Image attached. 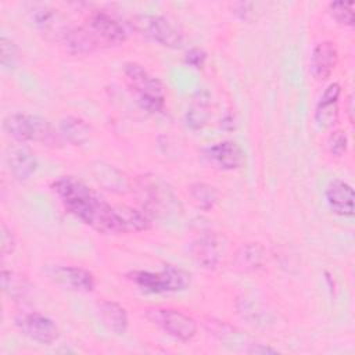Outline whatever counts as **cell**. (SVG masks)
Here are the masks:
<instances>
[{"mask_svg": "<svg viewBox=\"0 0 355 355\" xmlns=\"http://www.w3.org/2000/svg\"><path fill=\"white\" fill-rule=\"evenodd\" d=\"M133 25L137 32L161 46L179 49L183 44L182 31L162 15H139Z\"/></svg>", "mask_w": 355, "mask_h": 355, "instance_id": "6", "label": "cell"}, {"mask_svg": "<svg viewBox=\"0 0 355 355\" xmlns=\"http://www.w3.org/2000/svg\"><path fill=\"white\" fill-rule=\"evenodd\" d=\"M347 114H348L349 122L352 123V121H354V118H352V114H354V96L352 94H349L348 100H347Z\"/></svg>", "mask_w": 355, "mask_h": 355, "instance_id": "31", "label": "cell"}, {"mask_svg": "<svg viewBox=\"0 0 355 355\" xmlns=\"http://www.w3.org/2000/svg\"><path fill=\"white\" fill-rule=\"evenodd\" d=\"M47 275L55 284L72 291L92 293L96 287L94 275L80 266L54 265L47 269Z\"/></svg>", "mask_w": 355, "mask_h": 355, "instance_id": "8", "label": "cell"}, {"mask_svg": "<svg viewBox=\"0 0 355 355\" xmlns=\"http://www.w3.org/2000/svg\"><path fill=\"white\" fill-rule=\"evenodd\" d=\"M327 148L334 157L344 155L348 148V137L345 132L341 129L333 130L327 139Z\"/></svg>", "mask_w": 355, "mask_h": 355, "instance_id": "26", "label": "cell"}, {"mask_svg": "<svg viewBox=\"0 0 355 355\" xmlns=\"http://www.w3.org/2000/svg\"><path fill=\"white\" fill-rule=\"evenodd\" d=\"M68 214L103 234H126L121 205L107 202L97 191L75 176H60L51 183Z\"/></svg>", "mask_w": 355, "mask_h": 355, "instance_id": "1", "label": "cell"}, {"mask_svg": "<svg viewBox=\"0 0 355 355\" xmlns=\"http://www.w3.org/2000/svg\"><path fill=\"white\" fill-rule=\"evenodd\" d=\"M190 252L194 261L204 269H215L223 252L222 239L215 233L204 234L191 243Z\"/></svg>", "mask_w": 355, "mask_h": 355, "instance_id": "13", "label": "cell"}, {"mask_svg": "<svg viewBox=\"0 0 355 355\" xmlns=\"http://www.w3.org/2000/svg\"><path fill=\"white\" fill-rule=\"evenodd\" d=\"M248 354H277V349L270 348L263 344H250V347L245 349Z\"/></svg>", "mask_w": 355, "mask_h": 355, "instance_id": "30", "label": "cell"}, {"mask_svg": "<svg viewBox=\"0 0 355 355\" xmlns=\"http://www.w3.org/2000/svg\"><path fill=\"white\" fill-rule=\"evenodd\" d=\"M128 279L143 291L151 294L184 291L191 282L187 270L173 265H165L158 272L133 270L128 273Z\"/></svg>", "mask_w": 355, "mask_h": 355, "instance_id": "4", "label": "cell"}, {"mask_svg": "<svg viewBox=\"0 0 355 355\" xmlns=\"http://www.w3.org/2000/svg\"><path fill=\"white\" fill-rule=\"evenodd\" d=\"M337 64V49L333 42L324 40L313 47L311 55V72L316 80H326Z\"/></svg>", "mask_w": 355, "mask_h": 355, "instance_id": "14", "label": "cell"}, {"mask_svg": "<svg viewBox=\"0 0 355 355\" xmlns=\"http://www.w3.org/2000/svg\"><path fill=\"white\" fill-rule=\"evenodd\" d=\"M33 26L47 39L61 42L68 25L64 17L49 6H35L29 12Z\"/></svg>", "mask_w": 355, "mask_h": 355, "instance_id": "10", "label": "cell"}, {"mask_svg": "<svg viewBox=\"0 0 355 355\" xmlns=\"http://www.w3.org/2000/svg\"><path fill=\"white\" fill-rule=\"evenodd\" d=\"M329 14L337 24L343 26H352L355 21L354 1H331L329 4Z\"/></svg>", "mask_w": 355, "mask_h": 355, "instance_id": "25", "label": "cell"}, {"mask_svg": "<svg viewBox=\"0 0 355 355\" xmlns=\"http://www.w3.org/2000/svg\"><path fill=\"white\" fill-rule=\"evenodd\" d=\"M211 111L207 100H194L186 112V123L190 129L198 130L204 128L209 119Z\"/></svg>", "mask_w": 355, "mask_h": 355, "instance_id": "24", "label": "cell"}, {"mask_svg": "<svg viewBox=\"0 0 355 355\" xmlns=\"http://www.w3.org/2000/svg\"><path fill=\"white\" fill-rule=\"evenodd\" d=\"M1 287L3 291L12 300H21L26 295L29 290L28 280L11 270H1Z\"/></svg>", "mask_w": 355, "mask_h": 355, "instance_id": "23", "label": "cell"}, {"mask_svg": "<svg viewBox=\"0 0 355 355\" xmlns=\"http://www.w3.org/2000/svg\"><path fill=\"white\" fill-rule=\"evenodd\" d=\"M341 94V87L338 83H330L323 94L320 96L316 110L315 121L322 128H331L338 119V98Z\"/></svg>", "mask_w": 355, "mask_h": 355, "instance_id": "15", "label": "cell"}, {"mask_svg": "<svg viewBox=\"0 0 355 355\" xmlns=\"http://www.w3.org/2000/svg\"><path fill=\"white\" fill-rule=\"evenodd\" d=\"M7 164L12 176L18 180L29 179L37 169L35 154L25 146L12 147L7 154Z\"/></svg>", "mask_w": 355, "mask_h": 355, "instance_id": "18", "label": "cell"}, {"mask_svg": "<svg viewBox=\"0 0 355 355\" xmlns=\"http://www.w3.org/2000/svg\"><path fill=\"white\" fill-rule=\"evenodd\" d=\"M93 173L96 176V180L108 190L122 193L129 187L126 176L112 165L98 162L93 166Z\"/></svg>", "mask_w": 355, "mask_h": 355, "instance_id": "21", "label": "cell"}, {"mask_svg": "<svg viewBox=\"0 0 355 355\" xmlns=\"http://www.w3.org/2000/svg\"><path fill=\"white\" fill-rule=\"evenodd\" d=\"M204 155L211 164L225 171L239 169L244 164L243 148L232 140H225L208 146L204 150Z\"/></svg>", "mask_w": 355, "mask_h": 355, "instance_id": "11", "label": "cell"}, {"mask_svg": "<svg viewBox=\"0 0 355 355\" xmlns=\"http://www.w3.org/2000/svg\"><path fill=\"white\" fill-rule=\"evenodd\" d=\"M144 315L147 320L179 341H190L197 333L196 320L179 309L154 306L146 309Z\"/></svg>", "mask_w": 355, "mask_h": 355, "instance_id": "5", "label": "cell"}, {"mask_svg": "<svg viewBox=\"0 0 355 355\" xmlns=\"http://www.w3.org/2000/svg\"><path fill=\"white\" fill-rule=\"evenodd\" d=\"M329 208L340 216H354L355 212V193L349 183L334 179L324 191Z\"/></svg>", "mask_w": 355, "mask_h": 355, "instance_id": "12", "label": "cell"}, {"mask_svg": "<svg viewBox=\"0 0 355 355\" xmlns=\"http://www.w3.org/2000/svg\"><path fill=\"white\" fill-rule=\"evenodd\" d=\"M0 248H1V255H10L12 254V251L15 250V237L12 234V232L6 226V223H1V229H0Z\"/></svg>", "mask_w": 355, "mask_h": 355, "instance_id": "28", "label": "cell"}, {"mask_svg": "<svg viewBox=\"0 0 355 355\" xmlns=\"http://www.w3.org/2000/svg\"><path fill=\"white\" fill-rule=\"evenodd\" d=\"M122 72L128 86L137 96V103L143 110L151 114H157L164 110V85L159 79L153 76L137 62H126Z\"/></svg>", "mask_w": 355, "mask_h": 355, "instance_id": "3", "label": "cell"}, {"mask_svg": "<svg viewBox=\"0 0 355 355\" xmlns=\"http://www.w3.org/2000/svg\"><path fill=\"white\" fill-rule=\"evenodd\" d=\"M15 324L22 334L40 344H51L60 337L57 324L39 312H24L15 318Z\"/></svg>", "mask_w": 355, "mask_h": 355, "instance_id": "7", "label": "cell"}, {"mask_svg": "<svg viewBox=\"0 0 355 355\" xmlns=\"http://www.w3.org/2000/svg\"><path fill=\"white\" fill-rule=\"evenodd\" d=\"M266 252L259 243H244L233 254L232 266L234 270L241 273L255 272L265 263Z\"/></svg>", "mask_w": 355, "mask_h": 355, "instance_id": "16", "label": "cell"}, {"mask_svg": "<svg viewBox=\"0 0 355 355\" xmlns=\"http://www.w3.org/2000/svg\"><path fill=\"white\" fill-rule=\"evenodd\" d=\"M3 128L10 137L21 143L35 141L55 147L62 141L60 133L55 132L51 123L39 115L24 112L11 114L4 118Z\"/></svg>", "mask_w": 355, "mask_h": 355, "instance_id": "2", "label": "cell"}, {"mask_svg": "<svg viewBox=\"0 0 355 355\" xmlns=\"http://www.w3.org/2000/svg\"><path fill=\"white\" fill-rule=\"evenodd\" d=\"M86 26L100 46H118L126 40L123 26L104 11H94L89 17Z\"/></svg>", "mask_w": 355, "mask_h": 355, "instance_id": "9", "label": "cell"}, {"mask_svg": "<svg viewBox=\"0 0 355 355\" xmlns=\"http://www.w3.org/2000/svg\"><path fill=\"white\" fill-rule=\"evenodd\" d=\"M60 136L72 146H82L90 137V126L80 116L68 115L60 121Z\"/></svg>", "mask_w": 355, "mask_h": 355, "instance_id": "20", "label": "cell"}, {"mask_svg": "<svg viewBox=\"0 0 355 355\" xmlns=\"http://www.w3.org/2000/svg\"><path fill=\"white\" fill-rule=\"evenodd\" d=\"M187 191L194 205L202 211H211L218 202V197H219L218 190L208 183H204V182L191 183L187 187Z\"/></svg>", "mask_w": 355, "mask_h": 355, "instance_id": "22", "label": "cell"}, {"mask_svg": "<svg viewBox=\"0 0 355 355\" xmlns=\"http://www.w3.org/2000/svg\"><path fill=\"white\" fill-rule=\"evenodd\" d=\"M97 312L101 322L115 334H123L129 326V318L126 309L111 300H101L97 304Z\"/></svg>", "mask_w": 355, "mask_h": 355, "instance_id": "19", "label": "cell"}, {"mask_svg": "<svg viewBox=\"0 0 355 355\" xmlns=\"http://www.w3.org/2000/svg\"><path fill=\"white\" fill-rule=\"evenodd\" d=\"M0 47H1V65L11 68L15 65V61L18 58V50L12 40L7 39L6 36H1L0 39Z\"/></svg>", "mask_w": 355, "mask_h": 355, "instance_id": "27", "label": "cell"}, {"mask_svg": "<svg viewBox=\"0 0 355 355\" xmlns=\"http://www.w3.org/2000/svg\"><path fill=\"white\" fill-rule=\"evenodd\" d=\"M205 60H207V53L198 47H193L189 51H186V54H184V62L197 69L204 67Z\"/></svg>", "mask_w": 355, "mask_h": 355, "instance_id": "29", "label": "cell"}, {"mask_svg": "<svg viewBox=\"0 0 355 355\" xmlns=\"http://www.w3.org/2000/svg\"><path fill=\"white\" fill-rule=\"evenodd\" d=\"M65 50L73 55L90 54L100 47L87 26H69L61 39Z\"/></svg>", "mask_w": 355, "mask_h": 355, "instance_id": "17", "label": "cell"}]
</instances>
